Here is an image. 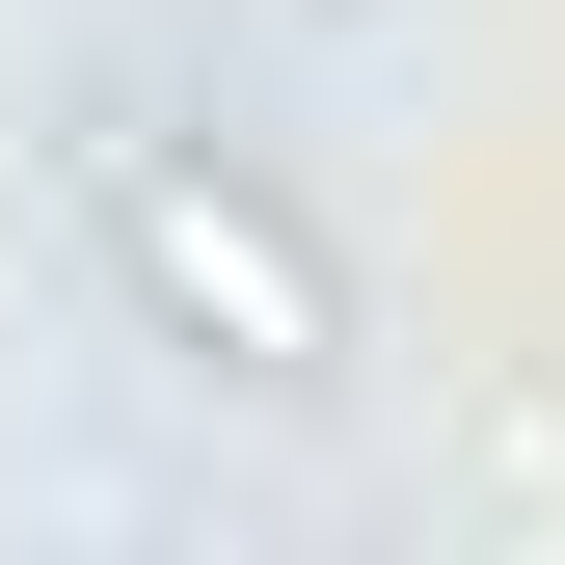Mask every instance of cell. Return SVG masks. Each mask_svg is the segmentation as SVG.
Returning a JSON list of instances; mask_svg holds the SVG:
<instances>
[{
  "mask_svg": "<svg viewBox=\"0 0 565 565\" xmlns=\"http://www.w3.org/2000/svg\"><path fill=\"white\" fill-rule=\"evenodd\" d=\"M82 216H108V297L189 350V377H243V404H350V269L297 189H243V162H189V135H82Z\"/></svg>",
  "mask_w": 565,
  "mask_h": 565,
  "instance_id": "1",
  "label": "cell"
}]
</instances>
